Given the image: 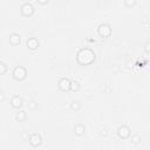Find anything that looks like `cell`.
Wrapping results in <instances>:
<instances>
[{
	"instance_id": "obj_2",
	"label": "cell",
	"mask_w": 150,
	"mask_h": 150,
	"mask_svg": "<svg viewBox=\"0 0 150 150\" xmlns=\"http://www.w3.org/2000/svg\"><path fill=\"white\" fill-rule=\"evenodd\" d=\"M13 76H14L15 80H18V81H22V80L26 79V76H27V71H26V69H25L23 67L18 66V67H15L14 70H13Z\"/></svg>"
},
{
	"instance_id": "obj_16",
	"label": "cell",
	"mask_w": 150,
	"mask_h": 150,
	"mask_svg": "<svg viewBox=\"0 0 150 150\" xmlns=\"http://www.w3.org/2000/svg\"><path fill=\"white\" fill-rule=\"evenodd\" d=\"M6 69H7L6 64H5L4 62H0V74H1V75H4V74L6 73Z\"/></svg>"
},
{
	"instance_id": "obj_18",
	"label": "cell",
	"mask_w": 150,
	"mask_h": 150,
	"mask_svg": "<svg viewBox=\"0 0 150 150\" xmlns=\"http://www.w3.org/2000/svg\"><path fill=\"white\" fill-rule=\"evenodd\" d=\"M144 49H145V52H146V53H150V41L145 43V46H144Z\"/></svg>"
},
{
	"instance_id": "obj_7",
	"label": "cell",
	"mask_w": 150,
	"mask_h": 150,
	"mask_svg": "<svg viewBox=\"0 0 150 150\" xmlns=\"http://www.w3.org/2000/svg\"><path fill=\"white\" fill-rule=\"evenodd\" d=\"M28 141H29V144H30L32 146H39V145L42 143V138H41V136H40L39 134H36V132L32 134Z\"/></svg>"
},
{
	"instance_id": "obj_11",
	"label": "cell",
	"mask_w": 150,
	"mask_h": 150,
	"mask_svg": "<svg viewBox=\"0 0 150 150\" xmlns=\"http://www.w3.org/2000/svg\"><path fill=\"white\" fill-rule=\"evenodd\" d=\"M26 117H27V116H26V112L22 111V110L15 112V120L19 121V122H23V121L26 120Z\"/></svg>"
},
{
	"instance_id": "obj_8",
	"label": "cell",
	"mask_w": 150,
	"mask_h": 150,
	"mask_svg": "<svg viewBox=\"0 0 150 150\" xmlns=\"http://www.w3.org/2000/svg\"><path fill=\"white\" fill-rule=\"evenodd\" d=\"M11 105H12L13 108H15V109L21 108V107H22V98H21L20 96H14V97H12V100H11Z\"/></svg>"
},
{
	"instance_id": "obj_14",
	"label": "cell",
	"mask_w": 150,
	"mask_h": 150,
	"mask_svg": "<svg viewBox=\"0 0 150 150\" xmlns=\"http://www.w3.org/2000/svg\"><path fill=\"white\" fill-rule=\"evenodd\" d=\"M80 89V84H79V82L77 81H73L71 82V86H70V90H73V91H77Z\"/></svg>"
},
{
	"instance_id": "obj_3",
	"label": "cell",
	"mask_w": 150,
	"mask_h": 150,
	"mask_svg": "<svg viewBox=\"0 0 150 150\" xmlns=\"http://www.w3.org/2000/svg\"><path fill=\"white\" fill-rule=\"evenodd\" d=\"M97 32L100 34V36L102 38H108L111 34V27L108 23H101L97 28Z\"/></svg>"
},
{
	"instance_id": "obj_19",
	"label": "cell",
	"mask_w": 150,
	"mask_h": 150,
	"mask_svg": "<svg viewBox=\"0 0 150 150\" xmlns=\"http://www.w3.org/2000/svg\"><path fill=\"white\" fill-rule=\"evenodd\" d=\"M29 137H30V136H28V135H27V132H23V134H22V138H23V139H26V138H27V139H29Z\"/></svg>"
},
{
	"instance_id": "obj_17",
	"label": "cell",
	"mask_w": 150,
	"mask_h": 150,
	"mask_svg": "<svg viewBox=\"0 0 150 150\" xmlns=\"http://www.w3.org/2000/svg\"><path fill=\"white\" fill-rule=\"evenodd\" d=\"M124 4H125V6H134V5L136 4V1H135V0H131V1H130V0H127Z\"/></svg>"
},
{
	"instance_id": "obj_5",
	"label": "cell",
	"mask_w": 150,
	"mask_h": 150,
	"mask_svg": "<svg viewBox=\"0 0 150 150\" xmlns=\"http://www.w3.org/2000/svg\"><path fill=\"white\" fill-rule=\"evenodd\" d=\"M117 135H118L120 138H123V139L128 138V137L130 136V129H129V127H127V125H121V127L117 129Z\"/></svg>"
},
{
	"instance_id": "obj_15",
	"label": "cell",
	"mask_w": 150,
	"mask_h": 150,
	"mask_svg": "<svg viewBox=\"0 0 150 150\" xmlns=\"http://www.w3.org/2000/svg\"><path fill=\"white\" fill-rule=\"evenodd\" d=\"M70 107H71L73 110H80V108H81V105H80V103H79L77 101H74Z\"/></svg>"
},
{
	"instance_id": "obj_13",
	"label": "cell",
	"mask_w": 150,
	"mask_h": 150,
	"mask_svg": "<svg viewBox=\"0 0 150 150\" xmlns=\"http://www.w3.org/2000/svg\"><path fill=\"white\" fill-rule=\"evenodd\" d=\"M131 142H132L134 144H138V143L141 142V136H139L138 134L132 135V136H131Z\"/></svg>"
},
{
	"instance_id": "obj_4",
	"label": "cell",
	"mask_w": 150,
	"mask_h": 150,
	"mask_svg": "<svg viewBox=\"0 0 150 150\" xmlns=\"http://www.w3.org/2000/svg\"><path fill=\"white\" fill-rule=\"evenodd\" d=\"M21 14L25 15V16H30L33 13H34V7L32 6V4L29 2H25L22 6H21Z\"/></svg>"
},
{
	"instance_id": "obj_6",
	"label": "cell",
	"mask_w": 150,
	"mask_h": 150,
	"mask_svg": "<svg viewBox=\"0 0 150 150\" xmlns=\"http://www.w3.org/2000/svg\"><path fill=\"white\" fill-rule=\"evenodd\" d=\"M59 89L62 90V91H67L70 89V86H71V82L67 79V77H62L60 81H59Z\"/></svg>"
},
{
	"instance_id": "obj_9",
	"label": "cell",
	"mask_w": 150,
	"mask_h": 150,
	"mask_svg": "<svg viewBox=\"0 0 150 150\" xmlns=\"http://www.w3.org/2000/svg\"><path fill=\"white\" fill-rule=\"evenodd\" d=\"M27 47H28L29 49L34 50V49H36V48L39 47V41H38L35 38H29V39L27 40Z\"/></svg>"
},
{
	"instance_id": "obj_20",
	"label": "cell",
	"mask_w": 150,
	"mask_h": 150,
	"mask_svg": "<svg viewBox=\"0 0 150 150\" xmlns=\"http://www.w3.org/2000/svg\"><path fill=\"white\" fill-rule=\"evenodd\" d=\"M39 2H40V4H42V5H43V4H47V2H48V1H39Z\"/></svg>"
},
{
	"instance_id": "obj_12",
	"label": "cell",
	"mask_w": 150,
	"mask_h": 150,
	"mask_svg": "<svg viewBox=\"0 0 150 150\" xmlns=\"http://www.w3.org/2000/svg\"><path fill=\"white\" fill-rule=\"evenodd\" d=\"M74 132H75L77 136L83 135V134H84V127H83L82 124H77V125H75V128H74Z\"/></svg>"
},
{
	"instance_id": "obj_1",
	"label": "cell",
	"mask_w": 150,
	"mask_h": 150,
	"mask_svg": "<svg viewBox=\"0 0 150 150\" xmlns=\"http://www.w3.org/2000/svg\"><path fill=\"white\" fill-rule=\"evenodd\" d=\"M76 60L80 64H90L94 62L95 60V53L89 49V48H82L77 52V55H76Z\"/></svg>"
},
{
	"instance_id": "obj_10",
	"label": "cell",
	"mask_w": 150,
	"mask_h": 150,
	"mask_svg": "<svg viewBox=\"0 0 150 150\" xmlns=\"http://www.w3.org/2000/svg\"><path fill=\"white\" fill-rule=\"evenodd\" d=\"M20 41H21V38H20V35H19V34L13 33V34H11V35H9V42H11V45L16 46V45H19V43H20Z\"/></svg>"
}]
</instances>
